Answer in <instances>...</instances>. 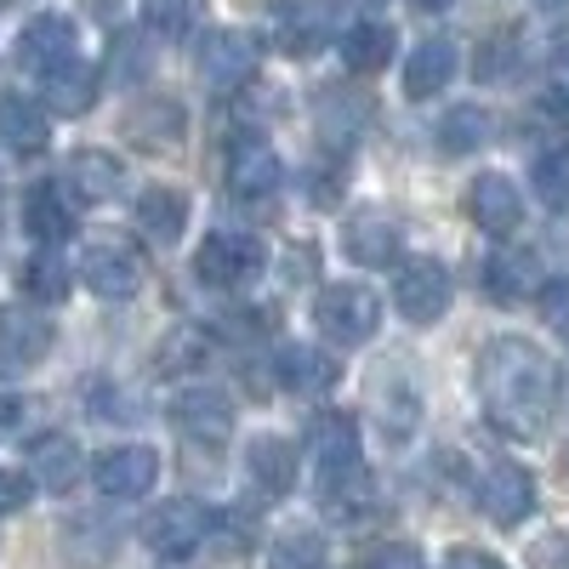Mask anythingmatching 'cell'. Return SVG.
I'll list each match as a JSON object with an SVG mask.
<instances>
[{
  "label": "cell",
  "mask_w": 569,
  "mask_h": 569,
  "mask_svg": "<svg viewBox=\"0 0 569 569\" xmlns=\"http://www.w3.org/2000/svg\"><path fill=\"white\" fill-rule=\"evenodd\" d=\"M472 382H479L485 416L507 439H536L558 410V365L525 337H496L479 353Z\"/></svg>",
  "instance_id": "cell-1"
},
{
  "label": "cell",
  "mask_w": 569,
  "mask_h": 569,
  "mask_svg": "<svg viewBox=\"0 0 569 569\" xmlns=\"http://www.w3.org/2000/svg\"><path fill=\"white\" fill-rule=\"evenodd\" d=\"M313 319H319V337L325 342L365 348V342H376V330H382V302H376L370 284L342 279V284H325V291H319Z\"/></svg>",
  "instance_id": "cell-2"
},
{
  "label": "cell",
  "mask_w": 569,
  "mask_h": 569,
  "mask_svg": "<svg viewBox=\"0 0 569 569\" xmlns=\"http://www.w3.org/2000/svg\"><path fill=\"white\" fill-rule=\"evenodd\" d=\"M80 284L86 291H98L103 302H126L142 291V279H149V257H142V246H131L126 233H109V240H91L80 251Z\"/></svg>",
  "instance_id": "cell-3"
},
{
  "label": "cell",
  "mask_w": 569,
  "mask_h": 569,
  "mask_svg": "<svg viewBox=\"0 0 569 569\" xmlns=\"http://www.w3.org/2000/svg\"><path fill=\"white\" fill-rule=\"evenodd\" d=\"M257 63H262V52H257V40L246 29H211L194 46V74H200V86L211 91V98H233L240 86H251Z\"/></svg>",
  "instance_id": "cell-4"
},
{
  "label": "cell",
  "mask_w": 569,
  "mask_h": 569,
  "mask_svg": "<svg viewBox=\"0 0 569 569\" xmlns=\"http://www.w3.org/2000/svg\"><path fill=\"white\" fill-rule=\"evenodd\" d=\"M217 530V512L206 501H160L142 518V547L154 558H194Z\"/></svg>",
  "instance_id": "cell-5"
},
{
  "label": "cell",
  "mask_w": 569,
  "mask_h": 569,
  "mask_svg": "<svg viewBox=\"0 0 569 569\" xmlns=\"http://www.w3.org/2000/svg\"><path fill=\"white\" fill-rule=\"evenodd\" d=\"M399 273H393V308L410 319V325H433L445 308H450V297H456V284H450V268L439 262V257H405V262H393Z\"/></svg>",
  "instance_id": "cell-6"
},
{
  "label": "cell",
  "mask_w": 569,
  "mask_h": 569,
  "mask_svg": "<svg viewBox=\"0 0 569 569\" xmlns=\"http://www.w3.org/2000/svg\"><path fill=\"white\" fill-rule=\"evenodd\" d=\"M262 262H268V251H262L257 233H246V228H217L211 240L200 246V257H194V273H200L206 284H222V291H233V284H251V279L262 273Z\"/></svg>",
  "instance_id": "cell-7"
},
{
  "label": "cell",
  "mask_w": 569,
  "mask_h": 569,
  "mask_svg": "<svg viewBox=\"0 0 569 569\" xmlns=\"http://www.w3.org/2000/svg\"><path fill=\"white\" fill-rule=\"evenodd\" d=\"M472 501H479V512L490 518V525L512 530L536 512V479L518 461H490L479 472V485H472Z\"/></svg>",
  "instance_id": "cell-8"
},
{
  "label": "cell",
  "mask_w": 569,
  "mask_h": 569,
  "mask_svg": "<svg viewBox=\"0 0 569 569\" xmlns=\"http://www.w3.org/2000/svg\"><path fill=\"white\" fill-rule=\"evenodd\" d=\"M222 182H228V194L233 200H268L273 188L284 182V166L273 154V142L262 137H233L228 142V154H222Z\"/></svg>",
  "instance_id": "cell-9"
},
{
  "label": "cell",
  "mask_w": 569,
  "mask_h": 569,
  "mask_svg": "<svg viewBox=\"0 0 569 569\" xmlns=\"http://www.w3.org/2000/svg\"><path fill=\"white\" fill-rule=\"evenodd\" d=\"M268 40L284 58H313L330 40V0H273Z\"/></svg>",
  "instance_id": "cell-10"
},
{
  "label": "cell",
  "mask_w": 569,
  "mask_h": 569,
  "mask_svg": "<svg viewBox=\"0 0 569 569\" xmlns=\"http://www.w3.org/2000/svg\"><path fill=\"white\" fill-rule=\"evenodd\" d=\"M18 69L23 74H34V80H46L52 69H63L69 58H80V34H74V23L63 18V12H40L34 23H23V34H18Z\"/></svg>",
  "instance_id": "cell-11"
},
{
  "label": "cell",
  "mask_w": 569,
  "mask_h": 569,
  "mask_svg": "<svg viewBox=\"0 0 569 569\" xmlns=\"http://www.w3.org/2000/svg\"><path fill=\"white\" fill-rule=\"evenodd\" d=\"M467 217H472V228H485L490 240H512V233L525 228V194H518L512 177L485 171L467 188Z\"/></svg>",
  "instance_id": "cell-12"
},
{
  "label": "cell",
  "mask_w": 569,
  "mask_h": 569,
  "mask_svg": "<svg viewBox=\"0 0 569 569\" xmlns=\"http://www.w3.org/2000/svg\"><path fill=\"white\" fill-rule=\"evenodd\" d=\"M91 479H98V490L109 501H137V496L154 490L160 456L149 445H114V450H103L98 461H91Z\"/></svg>",
  "instance_id": "cell-13"
},
{
  "label": "cell",
  "mask_w": 569,
  "mask_h": 569,
  "mask_svg": "<svg viewBox=\"0 0 569 569\" xmlns=\"http://www.w3.org/2000/svg\"><path fill=\"white\" fill-rule=\"evenodd\" d=\"M171 421H177L182 439H194V445H206V450H217V445L233 439V410H228V399H222L217 388H188V393H177V399H171Z\"/></svg>",
  "instance_id": "cell-14"
},
{
  "label": "cell",
  "mask_w": 569,
  "mask_h": 569,
  "mask_svg": "<svg viewBox=\"0 0 569 569\" xmlns=\"http://www.w3.org/2000/svg\"><path fill=\"white\" fill-rule=\"evenodd\" d=\"M52 342V319H40L34 308H0V370H34Z\"/></svg>",
  "instance_id": "cell-15"
},
{
  "label": "cell",
  "mask_w": 569,
  "mask_h": 569,
  "mask_svg": "<svg viewBox=\"0 0 569 569\" xmlns=\"http://www.w3.org/2000/svg\"><path fill=\"white\" fill-rule=\"evenodd\" d=\"M273 376H279V388H284V393H297V399H325L330 388L342 382V365L330 359L325 348L291 342V348H279V359H273Z\"/></svg>",
  "instance_id": "cell-16"
},
{
  "label": "cell",
  "mask_w": 569,
  "mask_h": 569,
  "mask_svg": "<svg viewBox=\"0 0 569 569\" xmlns=\"http://www.w3.org/2000/svg\"><path fill=\"white\" fill-rule=\"evenodd\" d=\"M319 485V507L325 518H337V525H359L376 501V479L365 461H348V467H330V472H313Z\"/></svg>",
  "instance_id": "cell-17"
},
{
  "label": "cell",
  "mask_w": 569,
  "mask_h": 569,
  "mask_svg": "<svg viewBox=\"0 0 569 569\" xmlns=\"http://www.w3.org/2000/svg\"><path fill=\"white\" fill-rule=\"evenodd\" d=\"M23 228L34 246H63L74 233V194L69 182H34L23 194Z\"/></svg>",
  "instance_id": "cell-18"
},
{
  "label": "cell",
  "mask_w": 569,
  "mask_h": 569,
  "mask_svg": "<svg viewBox=\"0 0 569 569\" xmlns=\"http://www.w3.org/2000/svg\"><path fill=\"white\" fill-rule=\"evenodd\" d=\"M399 240H405V228L393 217H382V211H359L342 228V251L359 268H393L399 262Z\"/></svg>",
  "instance_id": "cell-19"
},
{
  "label": "cell",
  "mask_w": 569,
  "mask_h": 569,
  "mask_svg": "<svg viewBox=\"0 0 569 569\" xmlns=\"http://www.w3.org/2000/svg\"><path fill=\"white\" fill-rule=\"evenodd\" d=\"M308 461H313V472L359 461V421L348 410H313V421H308Z\"/></svg>",
  "instance_id": "cell-20"
},
{
  "label": "cell",
  "mask_w": 569,
  "mask_h": 569,
  "mask_svg": "<svg viewBox=\"0 0 569 569\" xmlns=\"http://www.w3.org/2000/svg\"><path fill=\"white\" fill-rule=\"evenodd\" d=\"M0 137H7V149H18V154H40L46 142H52V109L23 98V91H7V98H0Z\"/></svg>",
  "instance_id": "cell-21"
},
{
  "label": "cell",
  "mask_w": 569,
  "mask_h": 569,
  "mask_svg": "<svg viewBox=\"0 0 569 569\" xmlns=\"http://www.w3.org/2000/svg\"><path fill=\"white\" fill-rule=\"evenodd\" d=\"M40 86H46V109H52V114H69V120H80L91 103H98V86H103V74H98V63L69 58L63 69H52Z\"/></svg>",
  "instance_id": "cell-22"
},
{
  "label": "cell",
  "mask_w": 569,
  "mask_h": 569,
  "mask_svg": "<svg viewBox=\"0 0 569 569\" xmlns=\"http://www.w3.org/2000/svg\"><path fill=\"white\" fill-rule=\"evenodd\" d=\"M29 479L40 490H52V496L74 490V479H80V445L69 433H40L29 445Z\"/></svg>",
  "instance_id": "cell-23"
},
{
  "label": "cell",
  "mask_w": 569,
  "mask_h": 569,
  "mask_svg": "<svg viewBox=\"0 0 569 569\" xmlns=\"http://www.w3.org/2000/svg\"><path fill=\"white\" fill-rule=\"evenodd\" d=\"M246 472H251V485H257L262 496H291L297 472H302V456H297V445H291V439L268 433V439H257V445H251Z\"/></svg>",
  "instance_id": "cell-24"
},
{
  "label": "cell",
  "mask_w": 569,
  "mask_h": 569,
  "mask_svg": "<svg viewBox=\"0 0 569 569\" xmlns=\"http://www.w3.org/2000/svg\"><path fill=\"white\" fill-rule=\"evenodd\" d=\"M456 80V46L450 40H421L416 52L405 58V98H439V91Z\"/></svg>",
  "instance_id": "cell-25"
},
{
  "label": "cell",
  "mask_w": 569,
  "mask_h": 569,
  "mask_svg": "<svg viewBox=\"0 0 569 569\" xmlns=\"http://www.w3.org/2000/svg\"><path fill=\"white\" fill-rule=\"evenodd\" d=\"M120 182H126V166L103 149H80L69 160V194H80V206H103L120 194Z\"/></svg>",
  "instance_id": "cell-26"
},
{
  "label": "cell",
  "mask_w": 569,
  "mask_h": 569,
  "mask_svg": "<svg viewBox=\"0 0 569 569\" xmlns=\"http://www.w3.org/2000/svg\"><path fill=\"white\" fill-rule=\"evenodd\" d=\"M137 228L149 233V240L177 246L182 228H188V194L182 188H149V194L137 200Z\"/></svg>",
  "instance_id": "cell-27"
},
{
  "label": "cell",
  "mask_w": 569,
  "mask_h": 569,
  "mask_svg": "<svg viewBox=\"0 0 569 569\" xmlns=\"http://www.w3.org/2000/svg\"><path fill=\"white\" fill-rule=\"evenodd\" d=\"M393 46H399V34L388 29V23H353L348 34H342V63L353 69V74H376V69H388L393 63Z\"/></svg>",
  "instance_id": "cell-28"
},
{
  "label": "cell",
  "mask_w": 569,
  "mask_h": 569,
  "mask_svg": "<svg viewBox=\"0 0 569 569\" xmlns=\"http://www.w3.org/2000/svg\"><path fill=\"white\" fill-rule=\"evenodd\" d=\"M536 284H541V268H536L530 251H496L485 262V291L496 302H518V297H530Z\"/></svg>",
  "instance_id": "cell-29"
},
{
  "label": "cell",
  "mask_w": 569,
  "mask_h": 569,
  "mask_svg": "<svg viewBox=\"0 0 569 569\" xmlns=\"http://www.w3.org/2000/svg\"><path fill=\"white\" fill-rule=\"evenodd\" d=\"M74 284V268L58 257V246H40L29 262H23V297L29 302H63Z\"/></svg>",
  "instance_id": "cell-30"
},
{
  "label": "cell",
  "mask_w": 569,
  "mask_h": 569,
  "mask_svg": "<svg viewBox=\"0 0 569 569\" xmlns=\"http://www.w3.org/2000/svg\"><path fill=\"white\" fill-rule=\"evenodd\" d=\"M485 142H490V114L485 109L461 103L439 120V154H472V149H485Z\"/></svg>",
  "instance_id": "cell-31"
},
{
  "label": "cell",
  "mask_w": 569,
  "mask_h": 569,
  "mask_svg": "<svg viewBox=\"0 0 569 569\" xmlns=\"http://www.w3.org/2000/svg\"><path fill=\"white\" fill-rule=\"evenodd\" d=\"M530 182H536V200L552 206V211H569V149H541L536 166H530Z\"/></svg>",
  "instance_id": "cell-32"
},
{
  "label": "cell",
  "mask_w": 569,
  "mask_h": 569,
  "mask_svg": "<svg viewBox=\"0 0 569 569\" xmlns=\"http://www.w3.org/2000/svg\"><path fill=\"white\" fill-rule=\"evenodd\" d=\"M268 569H325V541L313 530H284L268 547Z\"/></svg>",
  "instance_id": "cell-33"
},
{
  "label": "cell",
  "mask_w": 569,
  "mask_h": 569,
  "mask_svg": "<svg viewBox=\"0 0 569 569\" xmlns=\"http://www.w3.org/2000/svg\"><path fill=\"white\" fill-rule=\"evenodd\" d=\"M200 18V0H142V23L160 40H182Z\"/></svg>",
  "instance_id": "cell-34"
},
{
  "label": "cell",
  "mask_w": 569,
  "mask_h": 569,
  "mask_svg": "<svg viewBox=\"0 0 569 569\" xmlns=\"http://www.w3.org/2000/svg\"><path fill=\"white\" fill-rule=\"evenodd\" d=\"M536 297H541V319H547V330H552L558 342H569V279H547Z\"/></svg>",
  "instance_id": "cell-35"
},
{
  "label": "cell",
  "mask_w": 569,
  "mask_h": 569,
  "mask_svg": "<svg viewBox=\"0 0 569 569\" xmlns=\"http://www.w3.org/2000/svg\"><path fill=\"white\" fill-rule=\"evenodd\" d=\"M160 359H166V370H194V365H206V337L188 325V330H177V337L166 342Z\"/></svg>",
  "instance_id": "cell-36"
},
{
  "label": "cell",
  "mask_w": 569,
  "mask_h": 569,
  "mask_svg": "<svg viewBox=\"0 0 569 569\" xmlns=\"http://www.w3.org/2000/svg\"><path fill=\"white\" fill-rule=\"evenodd\" d=\"M29 496H34V479H29V472H7V467H0V512L29 507Z\"/></svg>",
  "instance_id": "cell-37"
},
{
  "label": "cell",
  "mask_w": 569,
  "mask_h": 569,
  "mask_svg": "<svg viewBox=\"0 0 569 569\" xmlns=\"http://www.w3.org/2000/svg\"><path fill=\"white\" fill-rule=\"evenodd\" d=\"M365 569H427V563H421V552H416L410 541H393V547H382V552H370Z\"/></svg>",
  "instance_id": "cell-38"
},
{
  "label": "cell",
  "mask_w": 569,
  "mask_h": 569,
  "mask_svg": "<svg viewBox=\"0 0 569 569\" xmlns=\"http://www.w3.org/2000/svg\"><path fill=\"white\" fill-rule=\"evenodd\" d=\"M445 569H507V563L490 558V552H479V547H456V552L445 558Z\"/></svg>",
  "instance_id": "cell-39"
},
{
  "label": "cell",
  "mask_w": 569,
  "mask_h": 569,
  "mask_svg": "<svg viewBox=\"0 0 569 569\" xmlns=\"http://www.w3.org/2000/svg\"><path fill=\"white\" fill-rule=\"evenodd\" d=\"M541 12H552V18H569V0H536Z\"/></svg>",
  "instance_id": "cell-40"
},
{
  "label": "cell",
  "mask_w": 569,
  "mask_h": 569,
  "mask_svg": "<svg viewBox=\"0 0 569 569\" xmlns=\"http://www.w3.org/2000/svg\"><path fill=\"white\" fill-rule=\"evenodd\" d=\"M416 7H427V12H439V7H450V0H416Z\"/></svg>",
  "instance_id": "cell-41"
},
{
  "label": "cell",
  "mask_w": 569,
  "mask_h": 569,
  "mask_svg": "<svg viewBox=\"0 0 569 569\" xmlns=\"http://www.w3.org/2000/svg\"><path fill=\"white\" fill-rule=\"evenodd\" d=\"M0 7H18V0H0Z\"/></svg>",
  "instance_id": "cell-42"
}]
</instances>
